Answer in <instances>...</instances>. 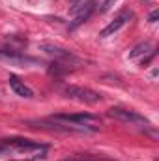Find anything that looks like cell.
<instances>
[{"label":"cell","instance_id":"1","mask_svg":"<svg viewBox=\"0 0 159 161\" xmlns=\"http://www.w3.org/2000/svg\"><path fill=\"white\" fill-rule=\"evenodd\" d=\"M62 94L68 97V99H73V101H79L84 105H96L103 99V96L92 88H84V86H75V84H68L62 88Z\"/></svg>","mask_w":159,"mask_h":161},{"label":"cell","instance_id":"2","mask_svg":"<svg viewBox=\"0 0 159 161\" xmlns=\"http://www.w3.org/2000/svg\"><path fill=\"white\" fill-rule=\"evenodd\" d=\"M107 114L114 120L122 122L125 125H137V127H150V122L146 120L142 114H139L137 111H131V109H122V107H111L107 111Z\"/></svg>","mask_w":159,"mask_h":161},{"label":"cell","instance_id":"3","mask_svg":"<svg viewBox=\"0 0 159 161\" xmlns=\"http://www.w3.org/2000/svg\"><path fill=\"white\" fill-rule=\"evenodd\" d=\"M45 146L40 142H34L30 139H6L0 142V154L4 152H32V150H43Z\"/></svg>","mask_w":159,"mask_h":161},{"label":"cell","instance_id":"4","mask_svg":"<svg viewBox=\"0 0 159 161\" xmlns=\"http://www.w3.org/2000/svg\"><path fill=\"white\" fill-rule=\"evenodd\" d=\"M40 49L45 53V54H49V56H52L54 60H58L60 64H69V66H73V64H79L80 58H77L71 51H68V49H64V47H58V45H54V43H41Z\"/></svg>","mask_w":159,"mask_h":161},{"label":"cell","instance_id":"5","mask_svg":"<svg viewBox=\"0 0 159 161\" xmlns=\"http://www.w3.org/2000/svg\"><path fill=\"white\" fill-rule=\"evenodd\" d=\"M52 118L62 122H69V124H79V125H86V127H94L99 131V125H101V118L96 116V114H90V113H77V114H66V113H60V114H54Z\"/></svg>","mask_w":159,"mask_h":161},{"label":"cell","instance_id":"6","mask_svg":"<svg viewBox=\"0 0 159 161\" xmlns=\"http://www.w3.org/2000/svg\"><path fill=\"white\" fill-rule=\"evenodd\" d=\"M0 60L11 64V66H19V68H25V66H36L38 64V58L34 56H28V54H23L15 49H0Z\"/></svg>","mask_w":159,"mask_h":161},{"label":"cell","instance_id":"7","mask_svg":"<svg viewBox=\"0 0 159 161\" xmlns=\"http://www.w3.org/2000/svg\"><path fill=\"white\" fill-rule=\"evenodd\" d=\"M131 17H133V11H131V9H123V11H120L118 15H116V17H114V19H112V21H111L103 30H101V32H99V38L114 36L122 26H125V25L129 23V19H131Z\"/></svg>","mask_w":159,"mask_h":161},{"label":"cell","instance_id":"8","mask_svg":"<svg viewBox=\"0 0 159 161\" xmlns=\"http://www.w3.org/2000/svg\"><path fill=\"white\" fill-rule=\"evenodd\" d=\"M94 9H96V0H88L86 4H82V8H80V11L75 15V19L69 23V32H73V30H77L80 25H84L88 19H90V15L94 13Z\"/></svg>","mask_w":159,"mask_h":161},{"label":"cell","instance_id":"9","mask_svg":"<svg viewBox=\"0 0 159 161\" xmlns=\"http://www.w3.org/2000/svg\"><path fill=\"white\" fill-rule=\"evenodd\" d=\"M9 88L17 94V96H21V97H26V99H30V97H34V90L30 88V86H26L25 84V80H21L17 75H9Z\"/></svg>","mask_w":159,"mask_h":161},{"label":"cell","instance_id":"10","mask_svg":"<svg viewBox=\"0 0 159 161\" xmlns=\"http://www.w3.org/2000/svg\"><path fill=\"white\" fill-rule=\"evenodd\" d=\"M152 51H154L152 43H150V41H144V43H139V45L129 53V58H139V56H142V54H146V53H152Z\"/></svg>","mask_w":159,"mask_h":161},{"label":"cell","instance_id":"11","mask_svg":"<svg viewBox=\"0 0 159 161\" xmlns=\"http://www.w3.org/2000/svg\"><path fill=\"white\" fill-rule=\"evenodd\" d=\"M64 161H96L90 156H71V158H66Z\"/></svg>","mask_w":159,"mask_h":161},{"label":"cell","instance_id":"12","mask_svg":"<svg viewBox=\"0 0 159 161\" xmlns=\"http://www.w3.org/2000/svg\"><path fill=\"white\" fill-rule=\"evenodd\" d=\"M116 2H118V0H105V2H103V6H101V11H103V13H105V11H109V9H111V6H112V4H116Z\"/></svg>","mask_w":159,"mask_h":161},{"label":"cell","instance_id":"13","mask_svg":"<svg viewBox=\"0 0 159 161\" xmlns=\"http://www.w3.org/2000/svg\"><path fill=\"white\" fill-rule=\"evenodd\" d=\"M157 17H159V11L156 9V11H152V13H150V17H148V21H150V23H156V21H157Z\"/></svg>","mask_w":159,"mask_h":161}]
</instances>
